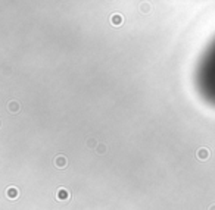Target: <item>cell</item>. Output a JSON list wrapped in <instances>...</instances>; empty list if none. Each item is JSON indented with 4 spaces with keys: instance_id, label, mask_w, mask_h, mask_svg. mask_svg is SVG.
Here are the masks:
<instances>
[{
    "instance_id": "6da1fadb",
    "label": "cell",
    "mask_w": 215,
    "mask_h": 210,
    "mask_svg": "<svg viewBox=\"0 0 215 210\" xmlns=\"http://www.w3.org/2000/svg\"><path fill=\"white\" fill-rule=\"evenodd\" d=\"M110 22H112V25H115V27H118V25H121L124 22V18L121 13H114L112 16H110Z\"/></svg>"
},
{
    "instance_id": "7a4b0ae2",
    "label": "cell",
    "mask_w": 215,
    "mask_h": 210,
    "mask_svg": "<svg viewBox=\"0 0 215 210\" xmlns=\"http://www.w3.org/2000/svg\"><path fill=\"white\" fill-rule=\"evenodd\" d=\"M18 188H15V187H9L7 188V191H6V196L9 197V198H12V200H15V198H18Z\"/></svg>"
},
{
    "instance_id": "3957f363",
    "label": "cell",
    "mask_w": 215,
    "mask_h": 210,
    "mask_svg": "<svg viewBox=\"0 0 215 210\" xmlns=\"http://www.w3.org/2000/svg\"><path fill=\"white\" fill-rule=\"evenodd\" d=\"M66 157L65 156H58L56 159H55V165L58 166V168H65L66 166Z\"/></svg>"
},
{
    "instance_id": "277c9868",
    "label": "cell",
    "mask_w": 215,
    "mask_h": 210,
    "mask_svg": "<svg viewBox=\"0 0 215 210\" xmlns=\"http://www.w3.org/2000/svg\"><path fill=\"white\" fill-rule=\"evenodd\" d=\"M58 200H68V198H69V192H68L65 188H61V190H59L58 191Z\"/></svg>"
},
{
    "instance_id": "5b68a950",
    "label": "cell",
    "mask_w": 215,
    "mask_h": 210,
    "mask_svg": "<svg viewBox=\"0 0 215 210\" xmlns=\"http://www.w3.org/2000/svg\"><path fill=\"white\" fill-rule=\"evenodd\" d=\"M208 156H209V151L206 150V148H200V150H197V157H199L200 160H205Z\"/></svg>"
},
{
    "instance_id": "8992f818",
    "label": "cell",
    "mask_w": 215,
    "mask_h": 210,
    "mask_svg": "<svg viewBox=\"0 0 215 210\" xmlns=\"http://www.w3.org/2000/svg\"><path fill=\"white\" fill-rule=\"evenodd\" d=\"M9 109L15 113V112H18V109H19V104L16 103V101H12V103H9Z\"/></svg>"
},
{
    "instance_id": "52a82bcc",
    "label": "cell",
    "mask_w": 215,
    "mask_h": 210,
    "mask_svg": "<svg viewBox=\"0 0 215 210\" xmlns=\"http://www.w3.org/2000/svg\"><path fill=\"white\" fill-rule=\"evenodd\" d=\"M96 151H97V153H105V151H106V145H105V144H99L97 148H96Z\"/></svg>"
},
{
    "instance_id": "ba28073f",
    "label": "cell",
    "mask_w": 215,
    "mask_h": 210,
    "mask_svg": "<svg viewBox=\"0 0 215 210\" xmlns=\"http://www.w3.org/2000/svg\"><path fill=\"white\" fill-rule=\"evenodd\" d=\"M93 144H96V141H94V140H89V141H87V145H89V147H91Z\"/></svg>"
},
{
    "instance_id": "9c48e42d",
    "label": "cell",
    "mask_w": 215,
    "mask_h": 210,
    "mask_svg": "<svg viewBox=\"0 0 215 210\" xmlns=\"http://www.w3.org/2000/svg\"><path fill=\"white\" fill-rule=\"evenodd\" d=\"M209 210H215V204H212V206L209 207Z\"/></svg>"
}]
</instances>
